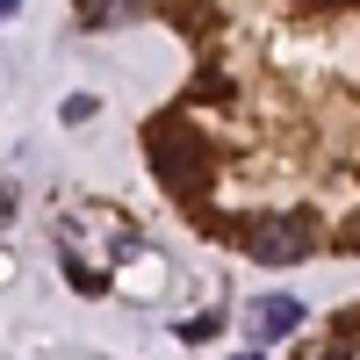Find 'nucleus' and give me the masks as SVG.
<instances>
[{
	"label": "nucleus",
	"mask_w": 360,
	"mask_h": 360,
	"mask_svg": "<svg viewBox=\"0 0 360 360\" xmlns=\"http://www.w3.org/2000/svg\"><path fill=\"white\" fill-rule=\"evenodd\" d=\"M310 8H339V0H310Z\"/></svg>",
	"instance_id": "nucleus-7"
},
{
	"label": "nucleus",
	"mask_w": 360,
	"mask_h": 360,
	"mask_svg": "<svg viewBox=\"0 0 360 360\" xmlns=\"http://www.w3.org/2000/svg\"><path fill=\"white\" fill-rule=\"evenodd\" d=\"M144 159H152V173L166 180L173 195L209 188V173H217V152L202 144V130L188 123V115H159V123L144 130Z\"/></svg>",
	"instance_id": "nucleus-1"
},
{
	"label": "nucleus",
	"mask_w": 360,
	"mask_h": 360,
	"mask_svg": "<svg viewBox=\"0 0 360 360\" xmlns=\"http://www.w3.org/2000/svg\"><path fill=\"white\" fill-rule=\"evenodd\" d=\"M15 8H22V0H0V22H8V15H15Z\"/></svg>",
	"instance_id": "nucleus-6"
},
{
	"label": "nucleus",
	"mask_w": 360,
	"mask_h": 360,
	"mask_svg": "<svg viewBox=\"0 0 360 360\" xmlns=\"http://www.w3.org/2000/svg\"><path fill=\"white\" fill-rule=\"evenodd\" d=\"M324 360H353V353H324Z\"/></svg>",
	"instance_id": "nucleus-8"
},
{
	"label": "nucleus",
	"mask_w": 360,
	"mask_h": 360,
	"mask_svg": "<svg viewBox=\"0 0 360 360\" xmlns=\"http://www.w3.org/2000/svg\"><path fill=\"white\" fill-rule=\"evenodd\" d=\"M317 217H303V209H295V217H245L238 224V245H245L252 259H266V266H295V259H310L317 252Z\"/></svg>",
	"instance_id": "nucleus-2"
},
{
	"label": "nucleus",
	"mask_w": 360,
	"mask_h": 360,
	"mask_svg": "<svg viewBox=\"0 0 360 360\" xmlns=\"http://www.w3.org/2000/svg\"><path fill=\"white\" fill-rule=\"evenodd\" d=\"M65 123H94V94H72L65 101Z\"/></svg>",
	"instance_id": "nucleus-5"
},
{
	"label": "nucleus",
	"mask_w": 360,
	"mask_h": 360,
	"mask_svg": "<svg viewBox=\"0 0 360 360\" xmlns=\"http://www.w3.org/2000/svg\"><path fill=\"white\" fill-rule=\"evenodd\" d=\"M295 324H303V303H295V295H266V303L252 310V332L259 339H288Z\"/></svg>",
	"instance_id": "nucleus-3"
},
{
	"label": "nucleus",
	"mask_w": 360,
	"mask_h": 360,
	"mask_svg": "<svg viewBox=\"0 0 360 360\" xmlns=\"http://www.w3.org/2000/svg\"><path fill=\"white\" fill-rule=\"evenodd\" d=\"M130 15H144V0H79L86 29H108V22H130Z\"/></svg>",
	"instance_id": "nucleus-4"
}]
</instances>
